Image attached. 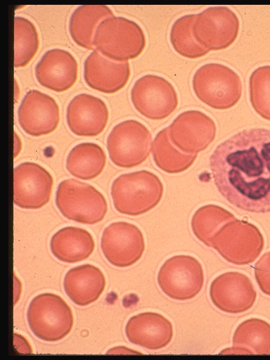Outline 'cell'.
<instances>
[{
    "label": "cell",
    "instance_id": "cell-10",
    "mask_svg": "<svg viewBox=\"0 0 270 360\" xmlns=\"http://www.w3.org/2000/svg\"><path fill=\"white\" fill-rule=\"evenodd\" d=\"M131 101L135 109L145 117L160 120L176 108L177 94L166 79L155 75H146L138 79L131 90Z\"/></svg>",
    "mask_w": 270,
    "mask_h": 360
},
{
    "label": "cell",
    "instance_id": "cell-17",
    "mask_svg": "<svg viewBox=\"0 0 270 360\" xmlns=\"http://www.w3.org/2000/svg\"><path fill=\"white\" fill-rule=\"evenodd\" d=\"M108 118L105 103L89 94L75 96L67 108V124L76 136L93 137L100 135L105 129Z\"/></svg>",
    "mask_w": 270,
    "mask_h": 360
},
{
    "label": "cell",
    "instance_id": "cell-28",
    "mask_svg": "<svg viewBox=\"0 0 270 360\" xmlns=\"http://www.w3.org/2000/svg\"><path fill=\"white\" fill-rule=\"evenodd\" d=\"M39 47V38L35 25L27 18H14V67L26 66L34 57Z\"/></svg>",
    "mask_w": 270,
    "mask_h": 360
},
{
    "label": "cell",
    "instance_id": "cell-27",
    "mask_svg": "<svg viewBox=\"0 0 270 360\" xmlns=\"http://www.w3.org/2000/svg\"><path fill=\"white\" fill-rule=\"evenodd\" d=\"M235 216L226 209L216 205H206L193 214L191 224L195 236L205 245L212 248V240L216 233Z\"/></svg>",
    "mask_w": 270,
    "mask_h": 360
},
{
    "label": "cell",
    "instance_id": "cell-24",
    "mask_svg": "<svg viewBox=\"0 0 270 360\" xmlns=\"http://www.w3.org/2000/svg\"><path fill=\"white\" fill-rule=\"evenodd\" d=\"M114 16L112 10L104 5L78 6L69 20L72 39L79 46L93 49V39L98 25L105 19Z\"/></svg>",
    "mask_w": 270,
    "mask_h": 360
},
{
    "label": "cell",
    "instance_id": "cell-30",
    "mask_svg": "<svg viewBox=\"0 0 270 360\" xmlns=\"http://www.w3.org/2000/svg\"><path fill=\"white\" fill-rule=\"evenodd\" d=\"M249 89L252 108L262 118L270 121V65L259 67L252 72Z\"/></svg>",
    "mask_w": 270,
    "mask_h": 360
},
{
    "label": "cell",
    "instance_id": "cell-8",
    "mask_svg": "<svg viewBox=\"0 0 270 360\" xmlns=\"http://www.w3.org/2000/svg\"><path fill=\"white\" fill-rule=\"evenodd\" d=\"M151 143L152 135L144 124L127 120L112 128L107 138V150L115 165L131 168L146 160Z\"/></svg>",
    "mask_w": 270,
    "mask_h": 360
},
{
    "label": "cell",
    "instance_id": "cell-2",
    "mask_svg": "<svg viewBox=\"0 0 270 360\" xmlns=\"http://www.w3.org/2000/svg\"><path fill=\"white\" fill-rule=\"evenodd\" d=\"M163 185L155 174L141 170L117 176L111 186V197L120 214L138 216L158 205L163 195Z\"/></svg>",
    "mask_w": 270,
    "mask_h": 360
},
{
    "label": "cell",
    "instance_id": "cell-13",
    "mask_svg": "<svg viewBox=\"0 0 270 360\" xmlns=\"http://www.w3.org/2000/svg\"><path fill=\"white\" fill-rule=\"evenodd\" d=\"M53 185V176L44 167L22 162L13 169V202L22 209H40L49 202Z\"/></svg>",
    "mask_w": 270,
    "mask_h": 360
},
{
    "label": "cell",
    "instance_id": "cell-21",
    "mask_svg": "<svg viewBox=\"0 0 270 360\" xmlns=\"http://www.w3.org/2000/svg\"><path fill=\"white\" fill-rule=\"evenodd\" d=\"M105 285L103 271L89 264L70 269L63 280L66 295L75 304L81 307L96 302L104 291Z\"/></svg>",
    "mask_w": 270,
    "mask_h": 360
},
{
    "label": "cell",
    "instance_id": "cell-20",
    "mask_svg": "<svg viewBox=\"0 0 270 360\" xmlns=\"http://www.w3.org/2000/svg\"><path fill=\"white\" fill-rule=\"evenodd\" d=\"M128 340L148 349H160L173 338L172 323L162 315L151 311L133 316L125 326Z\"/></svg>",
    "mask_w": 270,
    "mask_h": 360
},
{
    "label": "cell",
    "instance_id": "cell-25",
    "mask_svg": "<svg viewBox=\"0 0 270 360\" xmlns=\"http://www.w3.org/2000/svg\"><path fill=\"white\" fill-rule=\"evenodd\" d=\"M106 164V154L97 143H81L74 146L66 158V169L73 176L91 180L98 176Z\"/></svg>",
    "mask_w": 270,
    "mask_h": 360
},
{
    "label": "cell",
    "instance_id": "cell-15",
    "mask_svg": "<svg viewBox=\"0 0 270 360\" xmlns=\"http://www.w3.org/2000/svg\"><path fill=\"white\" fill-rule=\"evenodd\" d=\"M210 296L214 305L229 314L243 313L254 305L257 292L251 280L238 271H228L212 282Z\"/></svg>",
    "mask_w": 270,
    "mask_h": 360
},
{
    "label": "cell",
    "instance_id": "cell-12",
    "mask_svg": "<svg viewBox=\"0 0 270 360\" xmlns=\"http://www.w3.org/2000/svg\"><path fill=\"white\" fill-rule=\"evenodd\" d=\"M239 20L225 6L209 7L197 14L193 27L196 41L209 51L226 49L236 39Z\"/></svg>",
    "mask_w": 270,
    "mask_h": 360
},
{
    "label": "cell",
    "instance_id": "cell-22",
    "mask_svg": "<svg viewBox=\"0 0 270 360\" xmlns=\"http://www.w3.org/2000/svg\"><path fill=\"white\" fill-rule=\"evenodd\" d=\"M95 248L92 235L77 226L59 229L51 237L50 249L53 255L65 263H77L88 259Z\"/></svg>",
    "mask_w": 270,
    "mask_h": 360
},
{
    "label": "cell",
    "instance_id": "cell-11",
    "mask_svg": "<svg viewBox=\"0 0 270 360\" xmlns=\"http://www.w3.org/2000/svg\"><path fill=\"white\" fill-rule=\"evenodd\" d=\"M101 248L105 258L113 266L124 268L136 263L145 250L143 233L136 225L115 221L103 231Z\"/></svg>",
    "mask_w": 270,
    "mask_h": 360
},
{
    "label": "cell",
    "instance_id": "cell-14",
    "mask_svg": "<svg viewBox=\"0 0 270 360\" xmlns=\"http://www.w3.org/2000/svg\"><path fill=\"white\" fill-rule=\"evenodd\" d=\"M168 129L171 142L184 153H198L204 150L216 136L214 122L198 110L183 112Z\"/></svg>",
    "mask_w": 270,
    "mask_h": 360
},
{
    "label": "cell",
    "instance_id": "cell-9",
    "mask_svg": "<svg viewBox=\"0 0 270 360\" xmlns=\"http://www.w3.org/2000/svg\"><path fill=\"white\" fill-rule=\"evenodd\" d=\"M161 290L169 297L184 301L195 297L204 284L201 264L190 255H176L167 259L158 274Z\"/></svg>",
    "mask_w": 270,
    "mask_h": 360
},
{
    "label": "cell",
    "instance_id": "cell-1",
    "mask_svg": "<svg viewBox=\"0 0 270 360\" xmlns=\"http://www.w3.org/2000/svg\"><path fill=\"white\" fill-rule=\"evenodd\" d=\"M210 168L219 193L232 205L270 212V129L240 131L214 149Z\"/></svg>",
    "mask_w": 270,
    "mask_h": 360
},
{
    "label": "cell",
    "instance_id": "cell-23",
    "mask_svg": "<svg viewBox=\"0 0 270 360\" xmlns=\"http://www.w3.org/2000/svg\"><path fill=\"white\" fill-rule=\"evenodd\" d=\"M232 343V348H227L221 353L269 355L270 324L257 318L245 320L236 328Z\"/></svg>",
    "mask_w": 270,
    "mask_h": 360
},
{
    "label": "cell",
    "instance_id": "cell-31",
    "mask_svg": "<svg viewBox=\"0 0 270 360\" xmlns=\"http://www.w3.org/2000/svg\"><path fill=\"white\" fill-rule=\"evenodd\" d=\"M254 271L260 290L270 296V251L264 254L257 262Z\"/></svg>",
    "mask_w": 270,
    "mask_h": 360
},
{
    "label": "cell",
    "instance_id": "cell-4",
    "mask_svg": "<svg viewBox=\"0 0 270 360\" xmlns=\"http://www.w3.org/2000/svg\"><path fill=\"white\" fill-rule=\"evenodd\" d=\"M56 205L66 219L88 225L101 222L108 212L106 199L98 189L74 179L58 184Z\"/></svg>",
    "mask_w": 270,
    "mask_h": 360
},
{
    "label": "cell",
    "instance_id": "cell-6",
    "mask_svg": "<svg viewBox=\"0 0 270 360\" xmlns=\"http://www.w3.org/2000/svg\"><path fill=\"white\" fill-rule=\"evenodd\" d=\"M27 320L32 333L46 342L61 340L74 324L70 307L60 296L51 292L39 294L32 300Z\"/></svg>",
    "mask_w": 270,
    "mask_h": 360
},
{
    "label": "cell",
    "instance_id": "cell-29",
    "mask_svg": "<svg viewBox=\"0 0 270 360\" xmlns=\"http://www.w3.org/2000/svg\"><path fill=\"white\" fill-rule=\"evenodd\" d=\"M197 14L180 17L172 25L170 41L174 49L188 58H197L206 55L210 51L199 44L194 37L193 27Z\"/></svg>",
    "mask_w": 270,
    "mask_h": 360
},
{
    "label": "cell",
    "instance_id": "cell-7",
    "mask_svg": "<svg viewBox=\"0 0 270 360\" xmlns=\"http://www.w3.org/2000/svg\"><path fill=\"white\" fill-rule=\"evenodd\" d=\"M264 245L263 236L256 226L236 219L222 226L212 240V248L227 262L236 265L253 262Z\"/></svg>",
    "mask_w": 270,
    "mask_h": 360
},
{
    "label": "cell",
    "instance_id": "cell-18",
    "mask_svg": "<svg viewBox=\"0 0 270 360\" xmlns=\"http://www.w3.org/2000/svg\"><path fill=\"white\" fill-rule=\"evenodd\" d=\"M39 84L56 92L70 89L76 82L78 63L69 51L61 49L47 51L35 66Z\"/></svg>",
    "mask_w": 270,
    "mask_h": 360
},
{
    "label": "cell",
    "instance_id": "cell-26",
    "mask_svg": "<svg viewBox=\"0 0 270 360\" xmlns=\"http://www.w3.org/2000/svg\"><path fill=\"white\" fill-rule=\"evenodd\" d=\"M152 154L155 165L169 174H177L188 169L197 158V153L180 151L170 141L166 127L156 135L152 145Z\"/></svg>",
    "mask_w": 270,
    "mask_h": 360
},
{
    "label": "cell",
    "instance_id": "cell-16",
    "mask_svg": "<svg viewBox=\"0 0 270 360\" xmlns=\"http://www.w3.org/2000/svg\"><path fill=\"white\" fill-rule=\"evenodd\" d=\"M21 129L31 136H41L56 129L60 122V109L56 100L36 89L29 91L18 110Z\"/></svg>",
    "mask_w": 270,
    "mask_h": 360
},
{
    "label": "cell",
    "instance_id": "cell-5",
    "mask_svg": "<svg viewBox=\"0 0 270 360\" xmlns=\"http://www.w3.org/2000/svg\"><path fill=\"white\" fill-rule=\"evenodd\" d=\"M192 84L199 100L217 110L232 108L242 94L238 75L219 63H207L199 68L193 75Z\"/></svg>",
    "mask_w": 270,
    "mask_h": 360
},
{
    "label": "cell",
    "instance_id": "cell-19",
    "mask_svg": "<svg viewBox=\"0 0 270 360\" xmlns=\"http://www.w3.org/2000/svg\"><path fill=\"white\" fill-rule=\"evenodd\" d=\"M130 77L127 61L112 60L95 49L84 63V79L91 89L105 94H114L125 86Z\"/></svg>",
    "mask_w": 270,
    "mask_h": 360
},
{
    "label": "cell",
    "instance_id": "cell-3",
    "mask_svg": "<svg viewBox=\"0 0 270 360\" xmlns=\"http://www.w3.org/2000/svg\"><path fill=\"white\" fill-rule=\"evenodd\" d=\"M146 36L136 22L122 16L103 20L97 27L93 45L105 57L117 62L137 58L146 46Z\"/></svg>",
    "mask_w": 270,
    "mask_h": 360
}]
</instances>
